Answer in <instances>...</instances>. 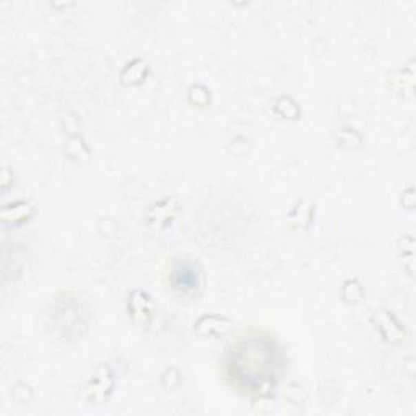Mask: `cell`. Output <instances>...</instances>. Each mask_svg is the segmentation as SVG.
Wrapping results in <instances>:
<instances>
[{
    "label": "cell",
    "instance_id": "1",
    "mask_svg": "<svg viewBox=\"0 0 416 416\" xmlns=\"http://www.w3.org/2000/svg\"><path fill=\"white\" fill-rule=\"evenodd\" d=\"M228 366L239 387L262 395L275 387L280 366L278 351L267 338L252 337L233 346Z\"/></svg>",
    "mask_w": 416,
    "mask_h": 416
},
{
    "label": "cell",
    "instance_id": "2",
    "mask_svg": "<svg viewBox=\"0 0 416 416\" xmlns=\"http://www.w3.org/2000/svg\"><path fill=\"white\" fill-rule=\"evenodd\" d=\"M171 287L180 295H192L200 287V267L197 262L180 259L171 269Z\"/></svg>",
    "mask_w": 416,
    "mask_h": 416
},
{
    "label": "cell",
    "instance_id": "3",
    "mask_svg": "<svg viewBox=\"0 0 416 416\" xmlns=\"http://www.w3.org/2000/svg\"><path fill=\"white\" fill-rule=\"evenodd\" d=\"M112 388H114V379H112L110 366H101L92 377V381L88 382L85 393H87L88 402L101 404V402L107 400V397L112 393Z\"/></svg>",
    "mask_w": 416,
    "mask_h": 416
},
{
    "label": "cell",
    "instance_id": "4",
    "mask_svg": "<svg viewBox=\"0 0 416 416\" xmlns=\"http://www.w3.org/2000/svg\"><path fill=\"white\" fill-rule=\"evenodd\" d=\"M153 311H155V306H153L148 293L142 291V289H135L129 298V314L134 319V322L142 325V327L148 325L153 318Z\"/></svg>",
    "mask_w": 416,
    "mask_h": 416
},
{
    "label": "cell",
    "instance_id": "5",
    "mask_svg": "<svg viewBox=\"0 0 416 416\" xmlns=\"http://www.w3.org/2000/svg\"><path fill=\"white\" fill-rule=\"evenodd\" d=\"M205 319L210 322V327L208 325H197L196 327L197 332L202 335H223L231 329V322L228 319L220 318V315H205Z\"/></svg>",
    "mask_w": 416,
    "mask_h": 416
},
{
    "label": "cell",
    "instance_id": "6",
    "mask_svg": "<svg viewBox=\"0 0 416 416\" xmlns=\"http://www.w3.org/2000/svg\"><path fill=\"white\" fill-rule=\"evenodd\" d=\"M147 65L143 64L142 61H134L130 62V64L125 67L124 72H122V75H130V80L127 85H138L142 83L145 80V76H147Z\"/></svg>",
    "mask_w": 416,
    "mask_h": 416
},
{
    "label": "cell",
    "instance_id": "7",
    "mask_svg": "<svg viewBox=\"0 0 416 416\" xmlns=\"http://www.w3.org/2000/svg\"><path fill=\"white\" fill-rule=\"evenodd\" d=\"M171 202H173V200L166 198L165 202L158 203V205L152 210V214H155V216H153V218H150V223H156V228H163V226H166L168 223H171V220H173V216L166 215V211H168V210H166V208H168L171 205Z\"/></svg>",
    "mask_w": 416,
    "mask_h": 416
},
{
    "label": "cell",
    "instance_id": "8",
    "mask_svg": "<svg viewBox=\"0 0 416 416\" xmlns=\"http://www.w3.org/2000/svg\"><path fill=\"white\" fill-rule=\"evenodd\" d=\"M343 291H350V295H343L346 302H358L363 296V289H361V284L355 280L351 282H346L345 287H343Z\"/></svg>",
    "mask_w": 416,
    "mask_h": 416
}]
</instances>
